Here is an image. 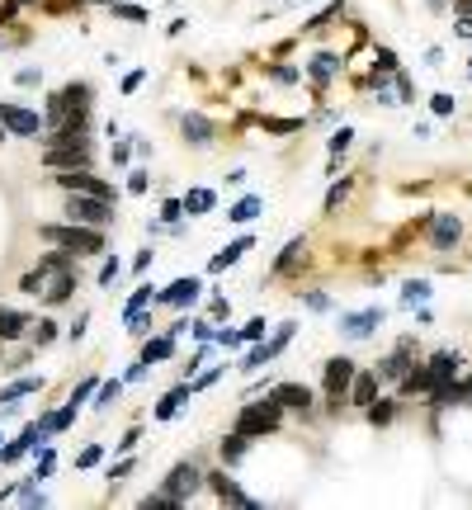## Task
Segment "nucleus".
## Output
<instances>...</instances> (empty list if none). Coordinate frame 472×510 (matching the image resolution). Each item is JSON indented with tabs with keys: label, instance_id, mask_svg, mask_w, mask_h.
<instances>
[{
	"label": "nucleus",
	"instance_id": "48",
	"mask_svg": "<svg viewBox=\"0 0 472 510\" xmlns=\"http://www.w3.org/2000/svg\"><path fill=\"white\" fill-rule=\"evenodd\" d=\"M90 392H94V378H85V382H80V387H76V392H71V402H76V406H80V402L90 397Z\"/></svg>",
	"mask_w": 472,
	"mask_h": 510
},
{
	"label": "nucleus",
	"instance_id": "20",
	"mask_svg": "<svg viewBox=\"0 0 472 510\" xmlns=\"http://www.w3.org/2000/svg\"><path fill=\"white\" fill-rule=\"evenodd\" d=\"M170 354H175V335H170V331L142 345V359H147V364H161V359H170Z\"/></svg>",
	"mask_w": 472,
	"mask_h": 510
},
{
	"label": "nucleus",
	"instance_id": "22",
	"mask_svg": "<svg viewBox=\"0 0 472 510\" xmlns=\"http://www.w3.org/2000/svg\"><path fill=\"white\" fill-rule=\"evenodd\" d=\"M260 208H265V199H260V194H246L241 204H232V208H227V218H232V223H251Z\"/></svg>",
	"mask_w": 472,
	"mask_h": 510
},
{
	"label": "nucleus",
	"instance_id": "26",
	"mask_svg": "<svg viewBox=\"0 0 472 510\" xmlns=\"http://www.w3.org/2000/svg\"><path fill=\"white\" fill-rule=\"evenodd\" d=\"M185 397H189V387H175V392H166V397H161V406H156V421H170V416L185 406Z\"/></svg>",
	"mask_w": 472,
	"mask_h": 510
},
{
	"label": "nucleus",
	"instance_id": "41",
	"mask_svg": "<svg viewBox=\"0 0 472 510\" xmlns=\"http://www.w3.org/2000/svg\"><path fill=\"white\" fill-rule=\"evenodd\" d=\"M349 194V185H335V189L326 194V213H335V208H340V199H345Z\"/></svg>",
	"mask_w": 472,
	"mask_h": 510
},
{
	"label": "nucleus",
	"instance_id": "5",
	"mask_svg": "<svg viewBox=\"0 0 472 510\" xmlns=\"http://www.w3.org/2000/svg\"><path fill=\"white\" fill-rule=\"evenodd\" d=\"M43 161L52 170H85L90 166V137H80V142H47Z\"/></svg>",
	"mask_w": 472,
	"mask_h": 510
},
{
	"label": "nucleus",
	"instance_id": "4",
	"mask_svg": "<svg viewBox=\"0 0 472 510\" xmlns=\"http://www.w3.org/2000/svg\"><path fill=\"white\" fill-rule=\"evenodd\" d=\"M236 430L246 435H274L279 430V402L269 397V402H255V406H241V416H236Z\"/></svg>",
	"mask_w": 472,
	"mask_h": 510
},
{
	"label": "nucleus",
	"instance_id": "15",
	"mask_svg": "<svg viewBox=\"0 0 472 510\" xmlns=\"http://www.w3.org/2000/svg\"><path fill=\"white\" fill-rule=\"evenodd\" d=\"M199 298V279H175L166 293H161V303H170V307H185Z\"/></svg>",
	"mask_w": 472,
	"mask_h": 510
},
{
	"label": "nucleus",
	"instance_id": "31",
	"mask_svg": "<svg viewBox=\"0 0 472 510\" xmlns=\"http://www.w3.org/2000/svg\"><path fill=\"white\" fill-rule=\"evenodd\" d=\"M99 459H104V449H99V444H85V449L76 454V468H94Z\"/></svg>",
	"mask_w": 472,
	"mask_h": 510
},
{
	"label": "nucleus",
	"instance_id": "53",
	"mask_svg": "<svg viewBox=\"0 0 472 510\" xmlns=\"http://www.w3.org/2000/svg\"><path fill=\"white\" fill-rule=\"evenodd\" d=\"M458 5H463V10H472V0H458Z\"/></svg>",
	"mask_w": 472,
	"mask_h": 510
},
{
	"label": "nucleus",
	"instance_id": "23",
	"mask_svg": "<svg viewBox=\"0 0 472 510\" xmlns=\"http://www.w3.org/2000/svg\"><path fill=\"white\" fill-rule=\"evenodd\" d=\"M213 204H218V194H213V189H189V194H185V213H189V218L208 213Z\"/></svg>",
	"mask_w": 472,
	"mask_h": 510
},
{
	"label": "nucleus",
	"instance_id": "30",
	"mask_svg": "<svg viewBox=\"0 0 472 510\" xmlns=\"http://www.w3.org/2000/svg\"><path fill=\"white\" fill-rule=\"evenodd\" d=\"M425 298H430V284H425V279L406 284V293H402V303H425Z\"/></svg>",
	"mask_w": 472,
	"mask_h": 510
},
{
	"label": "nucleus",
	"instance_id": "24",
	"mask_svg": "<svg viewBox=\"0 0 472 510\" xmlns=\"http://www.w3.org/2000/svg\"><path fill=\"white\" fill-rule=\"evenodd\" d=\"M38 387H43V378H15L10 382V387H5V392H0V402H19V397H29V392H38Z\"/></svg>",
	"mask_w": 472,
	"mask_h": 510
},
{
	"label": "nucleus",
	"instance_id": "9",
	"mask_svg": "<svg viewBox=\"0 0 472 510\" xmlns=\"http://www.w3.org/2000/svg\"><path fill=\"white\" fill-rule=\"evenodd\" d=\"M57 185H62L66 194H94V199H113L109 185L90 175V166H85V170H66V175H57Z\"/></svg>",
	"mask_w": 472,
	"mask_h": 510
},
{
	"label": "nucleus",
	"instance_id": "54",
	"mask_svg": "<svg viewBox=\"0 0 472 510\" xmlns=\"http://www.w3.org/2000/svg\"><path fill=\"white\" fill-rule=\"evenodd\" d=\"M0 449H5V444H0Z\"/></svg>",
	"mask_w": 472,
	"mask_h": 510
},
{
	"label": "nucleus",
	"instance_id": "6",
	"mask_svg": "<svg viewBox=\"0 0 472 510\" xmlns=\"http://www.w3.org/2000/svg\"><path fill=\"white\" fill-rule=\"evenodd\" d=\"M199 482H204V473L194 463H175L170 473H166V482H161V496H170L175 506H185L189 496L199 492Z\"/></svg>",
	"mask_w": 472,
	"mask_h": 510
},
{
	"label": "nucleus",
	"instance_id": "46",
	"mask_svg": "<svg viewBox=\"0 0 472 510\" xmlns=\"http://www.w3.org/2000/svg\"><path fill=\"white\" fill-rule=\"evenodd\" d=\"M269 132H293V128H298V118H274V123H265Z\"/></svg>",
	"mask_w": 472,
	"mask_h": 510
},
{
	"label": "nucleus",
	"instance_id": "34",
	"mask_svg": "<svg viewBox=\"0 0 472 510\" xmlns=\"http://www.w3.org/2000/svg\"><path fill=\"white\" fill-rule=\"evenodd\" d=\"M269 359H274V350H269V345H260V350H251V354H246V364H241V368H265Z\"/></svg>",
	"mask_w": 472,
	"mask_h": 510
},
{
	"label": "nucleus",
	"instance_id": "16",
	"mask_svg": "<svg viewBox=\"0 0 472 510\" xmlns=\"http://www.w3.org/2000/svg\"><path fill=\"white\" fill-rule=\"evenodd\" d=\"M208 482H213V492H218L222 501H232V506H255V501H251V496H246V492H241V487H236V482L227 478V473H213V478H208Z\"/></svg>",
	"mask_w": 472,
	"mask_h": 510
},
{
	"label": "nucleus",
	"instance_id": "1",
	"mask_svg": "<svg viewBox=\"0 0 472 510\" xmlns=\"http://www.w3.org/2000/svg\"><path fill=\"white\" fill-rule=\"evenodd\" d=\"M94 90L90 80H71V85H62L57 95H52V104H47V128H85L90 123V104H94Z\"/></svg>",
	"mask_w": 472,
	"mask_h": 510
},
{
	"label": "nucleus",
	"instance_id": "33",
	"mask_svg": "<svg viewBox=\"0 0 472 510\" xmlns=\"http://www.w3.org/2000/svg\"><path fill=\"white\" fill-rule=\"evenodd\" d=\"M123 397V382L113 378V382H104V387H99V406H113V402Z\"/></svg>",
	"mask_w": 472,
	"mask_h": 510
},
{
	"label": "nucleus",
	"instance_id": "28",
	"mask_svg": "<svg viewBox=\"0 0 472 510\" xmlns=\"http://www.w3.org/2000/svg\"><path fill=\"white\" fill-rule=\"evenodd\" d=\"M364 411H368V421H373V425H387V421H392V416H397V406H392V402H387V397H383V402H368V406H364Z\"/></svg>",
	"mask_w": 472,
	"mask_h": 510
},
{
	"label": "nucleus",
	"instance_id": "47",
	"mask_svg": "<svg viewBox=\"0 0 472 510\" xmlns=\"http://www.w3.org/2000/svg\"><path fill=\"white\" fill-rule=\"evenodd\" d=\"M307 307H312V312H326L330 298H326V293H307Z\"/></svg>",
	"mask_w": 472,
	"mask_h": 510
},
{
	"label": "nucleus",
	"instance_id": "45",
	"mask_svg": "<svg viewBox=\"0 0 472 510\" xmlns=\"http://www.w3.org/2000/svg\"><path fill=\"white\" fill-rule=\"evenodd\" d=\"M113 274H118V260H104L99 265V284H113Z\"/></svg>",
	"mask_w": 472,
	"mask_h": 510
},
{
	"label": "nucleus",
	"instance_id": "21",
	"mask_svg": "<svg viewBox=\"0 0 472 510\" xmlns=\"http://www.w3.org/2000/svg\"><path fill=\"white\" fill-rule=\"evenodd\" d=\"M335 71H340V62H335L330 52H316V57H312V66H307V76H312L316 85H326V80L335 76Z\"/></svg>",
	"mask_w": 472,
	"mask_h": 510
},
{
	"label": "nucleus",
	"instance_id": "17",
	"mask_svg": "<svg viewBox=\"0 0 472 510\" xmlns=\"http://www.w3.org/2000/svg\"><path fill=\"white\" fill-rule=\"evenodd\" d=\"M298 260H307V241L293 237L288 246H283V255L274 260V274H288V270H298Z\"/></svg>",
	"mask_w": 472,
	"mask_h": 510
},
{
	"label": "nucleus",
	"instance_id": "38",
	"mask_svg": "<svg viewBox=\"0 0 472 510\" xmlns=\"http://www.w3.org/2000/svg\"><path fill=\"white\" fill-rule=\"evenodd\" d=\"M147 303H151V288H137V293H132V303L123 307V317H132V312H142Z\"/></svg>",
	"mask_w": 472,
	"mask_h": 510
},
{
	"label": "nucleus",
	"instance_id": "44",
	"mask_svg": "<svg viewBox=\"0 0 472 510\" xmlns=\"http://www.w3.org/2000/svg\"><path fill=\"white\" fill-rule=\"evenodd\" d=\"M269 76H274V80H283V85H288V80H298V71H293V66H269Z\"/></svg>",
	"mask_w": 472,
	"mask_h": 510
},
{
	"label": "nucleus",
	"instance_id": "13",
	"mask_svg": "<svg viewBox=\"0 0 472 510\" xmlns=\"http://www.w3.org/2000/svg\"><path fill=\"white\" fill-rule=\"evenodd\" d=\"M411 345H416V340H402V345L383 359V368H378V373H383V378H406V373H411Z\"/></svg>",
	"mask_w": 472,
	"mask_h": 510
},
{
	"label": "nucleus",
	"instance_id": "2",
	"mask_svg": "<svg viewBox=\"0 0 472 510\" xmlns=\"http://www.w3.org/2000/svg\"><path fill=\"white\" fill-rule=\"evenodd\" d=\"M38 237H47L52 246H62L80 260V255H99L104 251V237L99 227H85V223H66V227H38Z\"/></svg>",
	"mask_w": 472,
	"mask_h": 510
},
{
	"label": "nucleus",
	"instance_id": "3",
	"mask_svg": "<svg viewBox=\"0 0 472 510\" xmlns=\"http://www.w3.org/2000/svg\"><path fill=\"white\" fill-rule=\"evenodd\" d=\"M66 218L85 227H109L113 223V204L109 199H94V194H71L66 199Z\"/></svg>",
	"mask_w": 472,
	"mask_h": 510
},
{
	"label": "nucleus",
	"instance_id": "19",
	"mask_svg": "<svg viewBox=\"0 0 472 510\" xmlns=\"http://www.w3.org/2000/svg\"><path fill=\"white\" fill-rule=\"evenodd\" d=\"M24 326H29V317H24V312L0 307V340H19V335H24Z\"/></svg>",
	"mask_w": 472,
	"mask_h": 510
},
{
	"label": "nucleus",
	"instance_id": "10",
	"mask_svg": "<svg viewBox=\"0 0 472 510\" xmlns=\"http://www.w3.org/2000/svg\"><path fill=\"white\" fill-rule=\"evenodd\" d=\"M458 237H463V223H458L454 213H430V241H435V251H454Z\"/></svg>",
	"mask_w": 472,
	"mask_h": 510
},
{
	"label": "nucleus",
	"instance_id": "29",
	"mask_svg": "<svg viewBox=\"0 0 472 510\" xmlns=\"http://www.w3.org/2000/svg\"><path fill=\"white\" fill-rule=\"evenodd\" d=\"M373 71H378V76H392V71H397V52L392 48H378L373 52Z\"/></svg>",
	"mask_w": 472,
	"mask_h": 510
},
{
	"label": "nucleus",
	"instance_id": "8",
	"mask_svg": "<svg viewBox=\"0 0 472 510\" xmlns=\"http://www.w3.org/2000/svg\"><path fill=\"white\" fill-rule=\"evenodd\" d=\"M349 382H354V359H330L326 364V397H330V406H340L345 402V392H349Z\"/></svg>",
	"mask_w": 472,
	"mask_h": 510
},
{
	"label": "nucleus",
	"instance_id": "51",
	"mask_svg": "<svg viewBox=\"0 0 472 510\" xmlns=\"http://www.w3.org/2000/svg\"><path fill=\"white\" fill-rule=\"evenodd\" d=\"M128 189H132V194H147V175H142V170H137V175L128 180Z\"/></svg>",
	"mask_w": 472,
	"mask_h": 510
},
{
	"label": "nucleus",
	"instance_id": "40",
	"mask_svg": "<svg viewBox=\"0 0 472 510\" xmlns=\"http://www.w3.org/2000/svg\"><path fill=\"white\" fill-rule=\"evenodd\" d=\"M260 335H265V317H255L251 326H246V331H241V345H246V340H260Z\"/></svg>",
	"mask_w": 472,
	"mask_h": 510
},
{
	"label": "nucleus",
	"instance_id": "43",
	"mask_svg": "<svg viewBox=\"0 0 472 510\" xmlns=\"http://www.w3.org/2000/svg\"><path fill=\"white\" fill-rule=\"evenodd\" d=\"M128 473H132V459H123V463H113V468H109V482H123Z\"/></svg>",
	"mask_w": 472,
	"mask_h": 510
},
{
	"label": "nucleus",
	"instance_id": "14",
	"mask_svg": "<svg viewBox=\"0 0 472 510\" xmlns=\"http://www.w3.org/2000/svg\"><path fill=\"white\" fill-rule=\"evenodd\" d=\"M354 406H368V402L378 397V373H354V382H349V392H345Z\"/></svg>",
	"mask_w": 472,
	"mask_h": 510
},
{
	"label": "nucleus",
	"instance_id": "42",
	"mask_svg": "<svg viewBox=\"0 0 472 510\" xmlns=\"http://www.w3.org/2000/svg\"><path fill=\"white\" fill-rule=\"evenodd\" d=\"M213 382H218V368H208V373H199V378H194V387H189V392H204V387H213Z\"/></svg>",
	"mask_w": 472,
	"mask_h": 510
},
{
	"label": "nucleus",
	"instance_id": "36",
	"mask_svg": "<svg viewBox=\"0 0 472 510\" xmlns=\"http://www.w3.org/2000/svg\"><path fill=\"white\" fill-rule=\"evenodd\" d=\"M52 335H57V321H38V326H33V345H47Z\"/></svg>",
	"mask_w": 472,
	"mask_h": 510
},
{
	"label": "nucleus",
	"instance_id": "52",
	"mask_svg": "<svg viewBox=\"0 0 472 510\" xmlns=\"http://www.w3.org/2000/svg\"><path fill=\"white\" fill-rule=\"evenodd\" d=\"M458 33H463V38H472V10H468L463 19H458Z\"/></svg>",
	"mask_w": 472,
	"mask_h": 510
},
{
	"label": "nucleus",
	"instance_id": "50",
	"mask_svg": "<svg viewBox=\"0 0 472 510\" xmlns=\"http://www.w3.org/2000/svg\"><path fill=\"white\" fill-rule=\"evenodd\" d=\"M435 113H454V95H435Z\"/></svg>",
	"mask_w": 472,
	"mask_h": 510
},
{
	"label": "nucleus",
	"instance_id": "37",
	"mask_svg": "<svg viewBox=\"0 0 472 510\" xmlns=\"http://www.w3.org/2000/svg\"><path fill=\"white\" fill-rule=\"evenodd\" d=\"M288 340H293V321H283L279 331H274V340H269V350L279 354V350H283V345H288Z\"/></svg>",
	"mask_w": 472,
	"mask_h": 510
},
{
	"label": "nucleus",
	"instance_id": "25",
	"mask_svg": "<svg viewBox=\"0 0 472 510\" xmlns=\"http://www.w3.org/2000/svg\"><path fill=\"white\" fill-rule=\"evenodd\" d=\"M251 251V237H241V241H232V246H227V251L218 255V260H213V274L218 270H227V265H236V260H241V255Z\"/></svg>",
	"mask_w": 472,
	"mask_h": 510
},
{
	"label": "nucleus",
	"instance_id": "12",
	"mask_svg": "<svg viewBox=\"0 0 472 510\" xmlns=\"http://www.w3.org/2000/svg\"><path fill=\"white\" fill-rule=\"evenodd\" d=\"M269 397L279 402V411H307V406H312V387H302V382H279Z\"/></svg>",
	"mask_w": 472,
	"mask_h": 510
},
{
	"label": "nucleus",
	"instance_id": "39",
	"mask_svg": "<svg viewBox=\"0 0 472 510\" xmlns=\"http://www.w3.org/2000/svg\"><path fill=\"white\" fill-rule=\"evenodd\" d=\"M113 15H118V19H132V24H142V19H147V10H137V5H113Z\"/></svg>",
	"mask_w": 472,
	"mask_h": 510
},
{
	"label": "nucleus",
	"instance_id": "27",
	"mask_svg": "<svg viewBox=\"0 0 472 510\" xmlns=\"http://www.w3.org/2000/svg\"><path fill=\"white\" fill-rule=\"evenodd\" d=\"M246 459V435L232 430V440H222V463H241Z\"/></svg>",
	"mask_w": 472,
	"mask_h": 510
},
{
	"label": "nucleus",
	"instance_id": "7",
	"mask_svg": "<svg viewBox=\"0 0 472 510\" xmlns=\"http://www.w3.org/2000/svg\"><path fill=\"white\" fill-rule=\"evenodd\" d=\"M0 128H10L15 137H38L47 123H43V118H38L33 109H19V104H0Z\"/></svg>",
	"mask_w": 472,
	"mask_h": 510
},
{
	"label": "nucleus",
	"instance_id": "32",
	"mask_svg": "<svg viewBox=\"0 0 472 510\" xmlns=\"http://www.w3.org/2000/svg\"><path fill=\"white\" fill-rule=\"evenodd\" d=\"M180 218H185V204H180V199H166V204H161V223H180Z\"/></svg>",
	"mask_w": 472,
	"mask_h": 510
},
{
	"label": "nucleus",
	"instance_id": "49",
	"mask_svg": "<svg viewBox=\"0 0 472 510\" xmlns=\"http://www.w3.org/2000/svg\"><path fill=\"white\" fill-rule=\"evenodd\" d=\"M142 80H147V71H132V76H128V80H123V95H132V90H137Z\"/></svg>",
	"mask_w": 472,
	"mask_h": 510
},
{
	"label": "nucleus",
	"instance_id": "35",
	"mask_svg": "<svg viewBox=\"0 0 472 510\" xmlns=\"http://www.w3.org/2000/svg\"><path fill=\"white\" fill-rule=\"evenodd\" d=\"M349 142H354V132H349V128H340V132L330 137V156H340V151H349Z\"/></svg>",
	"mask_w": 472,
	"mask_h": 510
},
{
	"label": "nucleus",
	"instance_id": "18",
	"mask_svg": "<svg viewBox=\"0 0 472 510\" xmlns=\"http://www.w3.org/2000/svg\"><path fill=\"white\" fill-rule=\"evenodd\" d=\"M180 128H185V137H189V142H194V147L213 142V123H208L204 113H185V123H180Z\"/></svg>",
	"mask_w": 472,
	"mask_h": 510
},
{
	"label": "nucleus",
	"instance_id": "11",
	"mask_svg": "<svg viewBox=\"0 0 472 510\" xmlns=\"http://www.w3.org/2000/svg\"><path fill=\"white\" fill-rule=\"evenodd\" d=\"M383 317H387L383 307H364V312H345V317H340V331H345L349 340H364V335L373 331V326H383Z\"/></svg>",
	"mask_w": 472,
	"mask_h": 510
}]
</instances>
